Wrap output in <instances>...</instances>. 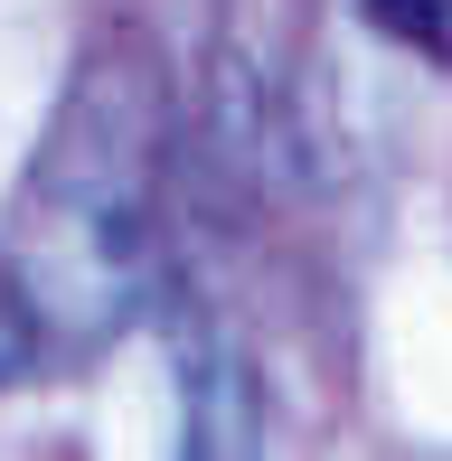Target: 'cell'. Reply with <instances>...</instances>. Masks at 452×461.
<instances>
[{
    "label": "cell",
    "mask_w": 452,
    "mask_h": 461,
    "mask_svg": "<svg viewBox=\"0 0 452 461\" xmlns=\"http://www.w3.org/2000/svg\"><path fill=\"white\" fill-rule=\"evenodd\" d=\"M151 160H160V104L132 57L95 67L67 95L48 151H38V217L57 226V292L67 311H113L141 283L151 245Z\"/></svg>",
    "instance_id": "cell-1"
},
{
    "label": "cell",
    "mask_w": 452,
    "mask_h": 461,
    "mask_svg": "<svg viewBox=\"0 0 452 461\" xmlns=\"http://www.w3.org/2000/svg\"><path fill=\"white\" fill-rule=\"evenodd\" d=\"M170 348H179V386H189V452L198 461L255 452V358H245V339L198 292H170Z\"/></svg>",
    "instance_id": "cell-2"
},
{
    "label": "cell",
    "mask_w": 452,
    "mask_h": 461,
    "mask_svg": "<svg viewBox=\"0 0 452 461\" xmlns=\"http://www.w3.org/2000/svg\"><path fill=\"white\" fill-rule=\"evenodd\" d=\"M358 10H367V29H377V38H396V48L452 67V0H358Z\"/></svg>",
    "instance_id": "cell-3"
},
{
    "label": "cell",
    "mask_w": 452,
    "mask_h": 461,
    "mask_svg": "<svg viewBox=\"0 0 452 461\" xmlns=\"http://www.w3.org/2000/svg\"><path fill=\"white\" fill-rule=\"evenodd\" d=\"M29 367H38V302L0 274V386H19Z\"/></svg>",
    "instance_id": "cell-4"
}]
</instances>
